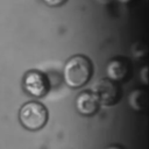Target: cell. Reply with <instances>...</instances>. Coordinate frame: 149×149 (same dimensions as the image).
Instances as JSON below:
<instances>
[{"mask_svg":"<svg viewBox=\"0 0 149 149\" xmlns=\"http://www.w3.org/2000/svg\"><path fill=\"white\" fill-rule=\"evenodd\" d=\"M106 149H123L121 146H118V144H115V146H109V147H107Z\"/></svg>","mask_w":149,"mask_h":149,"instance_id":"obj_8","label":"cell"},{"mask_svg":"<svg viewBox=\"0 0 149 149\" xmlns=\"http://www.w3.org/2000/svg\"><path fill=\"white\" fill-rule=\"evenodd\" d=\"M93 65L88 57L84 55H74L70 57L63 69V78L68 86L79 88L84 86L92 77Z\"/></svg>","mask_w":149,"mask_h":149,"instance_id":"obj_1","label":"cell"},{"mask_svg":"<svg viewBox=\"0 0 149 149\" xmlns=\"http://www.w3.org/2000/svg\"><path fill=\"white\" fill-rule=\"evenodd\" d=\"M130 73H132L130 62L122 56L113 57L106 65V74L108 79L115 83L126 80L130 76Z\"/></svg>","mask_w":149,"mask_h":149,"instance_id":"obj_5","label":"cell"},{"mask_svg":"<svg viewBox=\"0 0 149 149\" xmlns=\"http://www.w3.org/2000/svg\"><path fill=\"white\" fill-rule=\"evenodd\" d=\"M22 85L24 91L35 98H42L49 91L48 77L37 70H30L26 72Z\"/></svg>","mask_w":149,"mask_h":149,"instance_id":"obj_4","label":"cell"},{"mask_svg":"<svg viewBox=\"0 0 149 149\" xmlns=\"http://www.w3.org/2000/svg\"><path fill=\"white\" fill-rule=\"evenodd\" d=\"M93 93L98 97L99 102L106 106L115 105L122 97L120 85L108 78L98 80L93 87Z\"/></svg>","mask_w":149,"mask_h":149,"instance_id":"obj_3","label":"cell"},{"mask_svg":"<svg viewBox=\"0 0 149 149\" xmlns=\"http://www.w3.org/2000/svg\"><path fill=\"white\" fill-rule=\"evenodd\" d=\"M21 125L28 130H40L48 121V109L37 101H28L22 105L19 112Z\"/></svg>","mask_w":149,"mask_h":149,"instance_id":"obj_2","label":"cell"},{"mask_svg":"<svg viewBox=\"0 0 149 149\" xmlns=\"http://www.w3.org/2000/svg\"><path fill=\"white\" fill-rule=\"evenodd\" d=\"M99 99L91 91H83L76 98V109L79 114L85 116L94 115L99 111Z\"/></svg>","mask_w":149,"mask_h":149,"instance_id":"obj_6","label":"cell"},{"mask_svg":"<svg viewBox=\"0 0 149 149\" xmlns=\"http://www.w3.org/2000/svg\"><path fill=\"white\" fill-rule=\"evenodd\" d=\"M44 3H47L48 6H51V7H59L62 5H64L68 0H42Z\"/></svg>","mask_w":149,"mask_h":149,"instance_id":"obj_7","label":"cell"}]
</instances>
